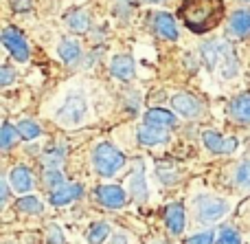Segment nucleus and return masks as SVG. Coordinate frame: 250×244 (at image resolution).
Returning a JSON list of instances; mask_svg holds the SVG:
<instances>
[{
  "label": "nucleus",
  "instance_id": "7ed1b4c3",
  "mask_svg": "<svg viewBox=\"0 0 250 244\" xmlns=\"http://www.w3.org/2000/svg\"><path fill=\"white\" fill-rule=\"evenodd\" d=\"M57 121L62 126H79L83 123V119L88 117V104L82 95H70L68 99L62 104V108L57 110Z\"/></svg>",
  "mask_w": 250,
  "mask_h": 244
},
{
  "label": "nucleus",
  "instance_id": "0eeeda50",
  "mask_svg": "<svg viewBox=\"0 0 250 244\" xmlns=\"http://www.w3.org/2000/svg\"><path fill=\"white\" fill-rule=\"evenodd\" d=\"M202 141H204V145H207V150H211L213 154H230L237 148V139H233V136H222L213 130L202 132Z\"/></svg>",
  "mask_w": 250,
  "mask_h": 244
},
{
  "label": "nucleus",
  "instance_id": "b1692460",
  "mask_svg": "<svg viewBox=\"0 0 250 244\" xmlns=\"http://www.w3.org/2000/svg\"><path fill=\"white\" fill-rule=\"evenodd\" d=\"M16 209L24 211V214H42V202L35 196H22L20 200H16Z\"/></svg>",
  "mask_w": 250,
  "mask_h": 244
},
{
  "label": "nucleus",
  "instance_id": "423d86ee",
  "mask_svg": "<svg viewBox=\"0 0 250 244\" xmlns=\"http://www.w3.org/2000/svg\"><path fill=\"white\" fill-rule=\"evenodd\" d=\"M233 55V48L226 42H204L202 44V60L207 68H215L220 62L229 60Z\"/></svg>",
  "mask_w": 250,
  "mask_h": 244
},
{
  "label": "nucleus",
  "instance_id": "ddd939ff",
  "mask_svg": "<svg viewBox=\"0 0 250 244\" xmlns=\"http://www.w3.org/2000/svg\"><path fill=\"white\" fill-rule=\"evenodd\" d=\"M165 224L173 236H180L185 231V209H182L180 202H173L165 209Z\"/></svg>",
  "mask_w": 250,
  "mask_h": 244
},
{
  "label": "nucleus",
  "instance_id": "20e7f679",
  "mask_svg": "<svg viewBox=\"0 0 250 244\" xmlns=\"http://www.w3.org/2000/svg\"><path fill=\"white\" fill-rule=\"evenodd\" d=\"M229 202L224 198L217 196H204L198 200V220L204 224H213L217 220H222L226 214H229Z\"/></svg>",
  "mask_w": 250,
  "mask_h": 244
},
{
  "label": "nucleus",
  "instance_id": "7c9ffc66",
  "mask_svg": "<svg viewBox=\"0 0 250 244\" xmlns=\"http://www.w3.org/2000/svg\"><path fill=\"white\" fill-rule=\"evenodd\" d=\"M44 180H46V185L51 189H57V187H62V174L57 170H48L46 174H44Z\"/></svg>",
  "mask_w": 250,
  "mask_h": 244
},
{
  "label": "nucleus",
  "instance_id": "4be33fe9",
  "mask_svg": "<svg viewBox=\"0 0 250 244\" xmlns=\"http://www.w3.org/2000/svg\"><path fill=\"white\" fill-rule=\"evenodd\" d=\"M18 136H20V132H18V128H13L9 121L2 123V130H0V148L2 150H9L13 143L18 141Z\"/></svg>",
  "mask_w": 250,
  "mask_h": 244
},
{
  "label": "nucleus",
  "instance_id": "412c9836",
  "mask_svg": "<svg viewBox=\"0 0 250 244\" xmlns=\"http://www.w3.org/2000/svg\"><path fill=\"white\" fill-rule=\"evenodd\" d=\"M129 189L134 192V198H136V200L143 202L147 198V183H145V176H143V170L134 172L132 180H129Z\"/></svg>",
  "mask_w": 250,
  "mask_h": 244
},
{
  "label": "nucleus",
  "instance_id": "393cba45",
  "mask_svg": "<svg viewBox=\"0 0 250 244\" xmlns=\"http://www.w3.org/2000/svg\"><path fill=\"white\" fill-rule=\"evenodd\" d=\"M16 128H18V132H20L22 139H26V141H33V139H38L40 136V126L35 121H31V119L20 121Z\"/></svg>",
  "mask_w": 250,
  "mask_h": 244
},
{
  "label": "nucleus",
  "instance_id": "f257e3e1",
  "mask_svg": "<svg viewBox=\"0 0 250 244\" xmlns=\"http://www.w3.org/2000/svg\"><path fill=\"white\" fill-rule=\"evenodd\" d=\"M178 16L193 33H207L220 24L224 16V2L222 0H182Z\"/></svg>",
  "mask_w": 250,
  "mask_h": 244
},
{
  "label": "nucleus",
  "instance_id": "39448f33",
  "mask_svg": "<svg viewBox=\"0 0 250 244\" xmlns=\"http://www.w3.org/2000/svg\"><path fill=\"white\" fill-rule=\"evenodd\" d=\"M2 44H4V48H7V51L11 53L18 62H26V60H29V55H31V53H29V44H26L24 35H22L18 29H13V26L4 29L2 31Z\"/></svg>",
  "mask_w": 250,
  "mask_h": 244
},
{
  "label": "nucleus",
  "instance_id": "e433bc0d",
  "mask_svg": "<svg viewBox=\"0 0 250 244\" xmlns=\"http://www.w3.org/2000/svg\"><path fill=\"white\" fill-rule=\"evenodd\" d=\"M248 2H250V0H248Z\"/></svg>",
  "mask_w": 250,
  "mask_h": 244
},
{
  "label": "nucleus",
  "instance_id": "6ab92c4d",
  "mask_svg": "<svg viewBox=\"0 0 250 244\" xmlns=\"http://www.w3.org/2000/svg\"><path fill=\"white\" fill-rule=\"evenodd\" d=\"M57 53H60V57L66 62V64H77V60L82 57V46H79L77 40H62L60 42V48H57Z\"/></svg>",
  "mask_w": 250,
  "mask_h": 244
},
{
  "label": "nucleus",
  "instance_id": "5701e85b",
  "mask_svg": "<svg viewBox=\"0 0 250 244\" xmlns=\"http://www.w3.org/2000/svg\"><path fill=\"white\" fill-rule=\"evenodd\" d=\"M110 236V224L108 222H95L88 231V242L90 244H101Z\"/></svg>",
  "mask_w": 250,
  "mask_h": 244
},
{
  "label": "nucleus",
  "instance_id": "f704fd0d",
  "mask_svg": "<svg viewBox=\"0 0 250 244\" xmlns=\"http://www.w3.org/2000/svg\"><path fill=\"white\" fill-rule=\"evenodd\" d=\"M147 2H158V0H147Z\"/></svg>",
  "mask_w": 250,
  "mask_h": 244
},
{
  "label": "nucleus",
  "instance_id": "a211bd4d",
  "mask_svg": "<svg viewBox=\"0 0 250 244\" xmlns=\"http://www.w3.org/2000/svg\"><path fill=\"white\" fill-rule=\"evenodd\" d=\"M138 141L143 145H160V143H167L169 134L160 128H151V126H143L138 130Z\"/></svg>",
  "mask_w": 250,
  "mask_h": 244
},
{
  "label": "nucleus",
  "instance_id": "6e6552de",
  "mask_svg": "<svg viewBox=\"0 0 250 244\" xmlns=\"http://www.w3.org/2000/svg\"><path fill=\"white\" fill-rule=\"evenodd\" d=\"M171 106L178 114H182V117H187V119H193L202 112V104H200L193 95H187V92H178V95H173Z\"/></svg>",
  "mask_w": 250,
  "mask_h": 244
},
{
  "label": "nucleus",
  "instance_id": "1a4fd4ad",
  "mask_svg": "<svg viewBox=\"0 0 250 244\" xmlns=\"http://www.w3.org/2000/svg\"><path fill=\"white\" fill-rule=\"evenodd\" d=\"M97 198H99L101 205L110 207V209H119L127 200L123 187H119V185H101V187H97Z\"/></svg>",
  "mask_w": 250,
  "mask_h": 244
},
{
  "label": "nucleus",
  "instance_id": "c9c22d12",
  "mask_svg": "<svg viewBox=\"0 0 250 244\" xmlns=\"http://www.w3.org/2000/svg\"><path fill=\"white\" fill-rule=\"evenodd\" d=\"M156 244H167V242H156Z\"/></svg>",
  "mask_w": 250,
  "mask_h": 244
},
{
  "label": "nucleus",
  "instance_id": "a878e982",
  "mask_svg": "<svg viewBox=\"0 0 250 244\" xmlns=\"http://www.w3.org/2000/svg\"><path fill=\"white\" fill-rule=\"evenodd\" d=\"M235 180H237L239 187L250 189V161L242 163V165L237 167V172H235Z\"/></svg>",
  "mask_w": 250,
  "mask_h": 244
},
{
  "label": "nucleus",
  "instance_id": "f3484780",
  "mask_svg": "<svg viewBox=\"0 0 250 244\" xmlns=\"http://www.w3.org/2000/svg\"><path fill=\"white\" fill-rule=\"evenodd\" d=\"M145 126H151V128H171L176 126V117H173L169 110H163V108H151L145 112Z\"/></svg>",
  "mask_w": 250,
  "mask_h": 244
},
{
  "label": "nucleus",
  "instance_id": "9d476101",
  "mask_svg": "<svg viewBox=\"0 0 250 244\" xmlns=\"http://www.w3.org/2000/svg\"><path fill=\"white\" fill-rule=\"evenodd\" d=\"M82 194H83V187L79 183L62 185V187H57V189H53L51 192V205H55V207L70 205V202L77 200Z\"/></svg>",
  "mask_w": 250,
  "mask_h": 244
},
{
  "label": "nucleus",
  "instance_id": "f8f14e48",
  "mask_svg": "<svg viewBox=\"0 0 250 244\" xmlns=\"http://www.w3.org/2000/svg\"><path fill=\"white\" fill-rule=\"evenodd\" d=\"M110 73L117 79H121V82H129L136 75V64H134V60L129 55H117L110 62Z\"/></svg>",
  "mask_w": 250,
  "mask_h": 244
},
{
  "label": "nucleus",
  "instance_id": "aec40b11",
  "mask_svg": "<svg viewBox=\"0 0 250 244\" xmlns=\"http://www.w3.org/2000/svg\"><path fill=\"white\" fill-rule=\"evenodd\" d=\"M68 24L75 33H83L90 26V13L86 9H75V11L68 13Z\"/></svg>",
  "mask_w": 250,
  "mask_h": 244
},
{
  "label": "nucleus",
  "instance_id": "bb28decb",
  "mask_svg": "<svg viewBox=\"0 0 250 244\" xmlns=\"http://www.w3.org/2000/svg\"><path fill=\"white\" fill-rule=\"evenodd\" d=\"M156 176L158 180H163L165 185H171L178 180V172L173 167H165V165H156Z\"/></svg>",
  "mask_w": 250,
  "mask_h": 244
},
{
  "label": "nucleus",
  "instance_id": "cd10ccee",
  "mask_svg": "<svg viewBox=\"0 0 250 244\" xmlns=\"http://www.w3.org/2000/svg\"><path fill=\"white\" fill-rule=\"evenodd\" d=\"M217 244H242V236H239L235 229H222Z\"/></svg>",
  "mask_w": 250,
  "mask_h": 244
},
{
  "label": "nucleus",
  "instance_id": "c85d7f7f",
  "mask_svg": "<svg viewBox=\"0 0 250 244\" xmlns=\"http://www.w3.org/2000/svg\"><path fill=\"white\" fill-rule=\"evenodd\" d=\"M48 244H66V238L62 233L60 224H51L48 227Z\"/></svg>",
  "mask_w": 250,
  "mask_h": 244
},
{
  "label": "nucleus",
  "instance_id": "2eb2a0df",
  "mask_svg": "<svg viewBox=\"0 0 250 244\" xmlns=\"http://www.w3.org/2000/svg\"><path fill=\"white\" fill-rule=\"evenodd\" d=\"M154 29L158 35H163L165 40H178V26L176 20H173L171 13L160 11L154 16Z\"/></svg>",
  "mask_w": 250,
  "mask_h": 244
},
{
  "label": "nucleus",
  "instance_id": "c756f323",
  "mask_svg": "<svg viewBox=\"0 0 250 244\" xmlns=\"http://www.w3.org/2000/svg\"><path fill=\"white\" fill-rule=\"evenodd\" d=\"M215 242V233L213 231H204V233H198V236H191L187 244H213Z\"/></svg>",
  "mask_w": 250,
  "mask_h": 244
},
{
  "label": "nucleus",
  "instance_id": "72a5a7b5",
  "mask_svg": "<svg viewBox=\"0 0 250 244\" xmlns=\"http://www.w3.org/2000/svg\"><path fill=\"white\" fill-rule=\"evenodd\" d=\"M112 244H127V238L123 236V233H119V236H114V240Z\"/></svg>",
  "mask_w": 250,
  "mask_h": 244
},
{
  "label": "nucleus",
  "instance_id": "473e14b6",
  "mask_svg": "<svg viewBox=\"0 0 250 244\" xmlns=\"http://www.w3.org/2000/svg\"><path fill=\"white\" fill-rule=\"evenodd\" d=\"M31 0H13V9H18V11H26V9H31Z\"/></svg>",
  "mask_w": 250,
  "mask_h": 244
},
{
  "label": "nucleus",
  "instance_id": "dca6fc26",
  "mask_svg": "<svg viewBox=\"0 0 250 244\" xmlns=\"http://www.w3.org/2000/svg\"><path fill=\"white\" fill-rule=\"evenodd\" d=\"M230 117L237 123L250 126V92H242L230 101Z\"/></svg>",
  "mask_w": 250,
  "mask_h": 244
},
{
  "label": "nucleus",
  "instance_id": "4468645a",
  "mask_svg": "<svg viewBox=\"0 0 250 244\" xmlns=\"http://www.w3.org/2000/svg\"><path fill=\"white\" fill-rule=\"evenodd\" d=\"M229 33L235 38H246L250 33V9H237L229 20Z\"/></svg>",
  "mask_w": 250,
  "mask_h": 244
},
{
  "label": "nucleus",
  "instance_id": "2f4dec72",
  "mask_svg": "<svg viewBox=\"0 0 250 244\" xmlns=\"http://www.w3.org/2000/svg\"><path fill=\"white\" fill-rule=\"evenodd\" d=\"M13 82V70L9 66H2L0 68V86H9Z\"/></svg>",
  "mask_w": 250,
  "mask_h": 244
},
{
  "label": "nucleus",
  "instance_id": "f03ea898",
  "mask_svg": "<svg viewBox=\"0 0 250 244\" xmlns=\"http://www.w3.org/2000/svg\"><path fill=\"white\" fill-rule=\"evenodd\" d=\"M92 163H95L97 174L110 178V176L121 172V167L125 165V154L114 148L112 143H99L92 150Z\"/></svg>",
  "mask_w": 250,
  "mask_h": 244
},
{
  "label": "nucleus",
  "instance_id": "9b49d317",
  "mask_svg": "<svg viewBox=\"0 0 250 244\" xmlns=\"http://www.w3.org/2000/svg\"><path fill=\"white\" fill-rule=\"evenodd\" d=\"M9 185L16 189L18 194H26L33 189V176H31V170L24 165H16L9 174Z\"/></svg>",
  "mask_w": 250,
  "mask_h": 244
}]
</instances>
